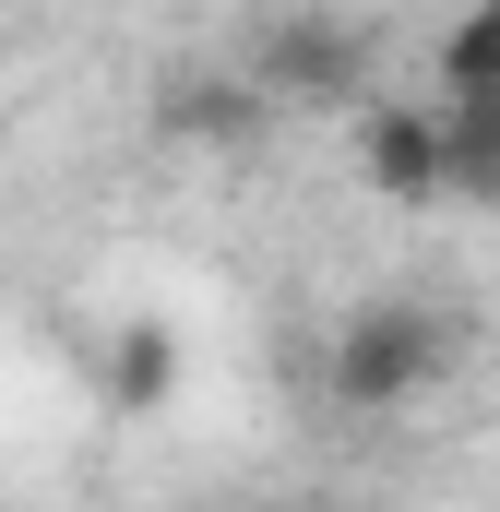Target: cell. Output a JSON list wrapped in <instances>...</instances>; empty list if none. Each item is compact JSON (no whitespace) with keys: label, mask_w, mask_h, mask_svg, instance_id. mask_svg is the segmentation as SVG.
<instances>
[{"label":"cell","mask_w":500,"mask_h":512,"mask_svg":"<svg viewBox=\"0 0 500 512\" xmlns=\"http://www.w3.org/2000/svg\"><path fill=\"white\" fill-rule=\"evenodd\" d=\"M441 96H500V0H477L441 36Z\"/></svg>","instance_id":"cell-5"},{"label":"cell","mask_w":500,"mask_h":512,"mask_svg":"<svg viewBox=\"0 0 500 512\" xmlns=\"http://www.w3.org/2000/svg\"><path fill=\"white\" fill-rule=\"evenodd\" d=\"M179 393V334L167 322H131L120 346H108V405H167Z\"/></svg>","instance_id":"cell-4"},{"label":"cell","mask_w":500,"mask_h":512,"mask_svg":"<svg viewBox=\"0 0 500 512\" xmlns=\"http://www.w3.org/2000/svg\"><path fill=\"white\" fill-rule=\"evenodd\" d=\"M441 358H453V334L417 298H370V310L334 322L322 382H334V405H358V417H393V405H417V393L441 382Z\"/></svg>","instance_id":"cell-1"},{"label":"cell","mask_w":500,"mask_h":512,"mask_svg":"<svg viewBox=\"0 0 500 512\" xmlns=\"http://www.w3.org/2000/svg\"><path fill=\"white\" fill-rule=\"evenodd\" d=\"M262 96H298V108H358V36L346 24H274L262 36Z\"/></svg>","instance_id":"cell-3"},{"label":"cell","mask_w":500,"mask_h":512,"mask_svg":"<svg viewBox=\"0 0 500 512\" xmlns=\"http://www.w3.org/2000/svg\"><path fill=\"white\" fill-rule=\"evenodd\" d=\"M358 167L381 203H441V108L429 96H358Z\"/></svg>","instance_id":"cell-2"}]
</instances>
